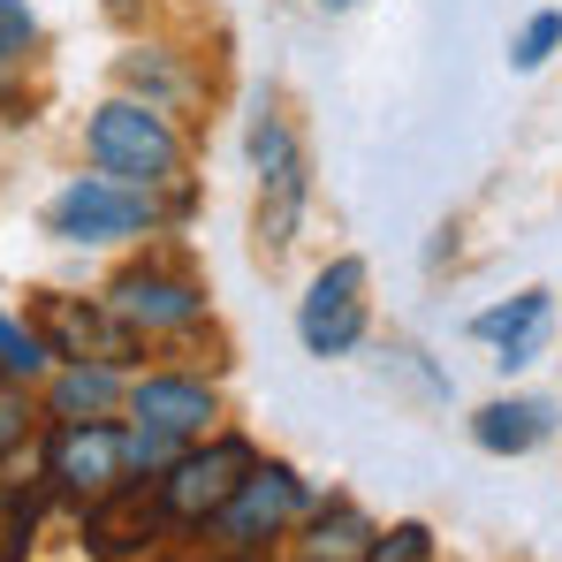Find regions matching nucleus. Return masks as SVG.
<instances>
[{"label":"nucleus","instance_id":"nucleus-1","mask_svg":"<svg viewBox=\"0 0 562 562\" xmlns=\"http://www.w3.org/2000/svg\"><path fill=\"white\" fill-rule=\"evenodd\" d=\"M85 145H92L99 176H114L130 190H160L183 176V137L168 130V114L153 99H106L85 130Z\"/></svg>","mask_w":562,"mask_h":562},{"label":"nucleus","instance_id":"nucleus-2","mask_svg":"<svg viewBox=\"0 0 562 562\" xmlns=\"http://www.w3.org/2000/svg\"><path fill=\"white\" fill-rule=\"evenodd\" d=\"M251 168H259V251L281 259L296 244V221H304V153H296V130L281 114L251 122Z\"/></svg>","mask_w":562,"mask_h":562},{"label":"nucleus","instance_id":"nucleus-3","mask_svg":"<svg viewBox=\"0 0 562 562\" xmlns=\"http://www.w3.org/2000/svg\"><path fill=\"white\" fill-rule=\"evenodd\" d=\"M46 228L61 244H122L153 228V190H130L114 176H77L61 183V198L46 205Z\"/></svg>","mask_w":562,"mask_h":562},{"label":"nucleus","instance_id":"nucleus-4","mask_svg":"<svg viewBox=\"0 0 562 562\" xmlns=\"http://www.w3.org/2000/svg\"><path fill=\"white\" fill-rule=\"evenodd\" d=\"M289 517H304V479L289 464H251L244 486L213 509V532H221L228 555H259L267 540L289 532Z\"/></svg>","mask_w":562,"mask_h":562},{"label":"nucleus","instance_id":"nucleus-5","mask_svg":"<svg viewBox=\"0 0 562 562\" xmlns=\"http://www.w3.org/2000/svg\"><path fill=\"white\" fill-rule=\"evenodd\" d=\"M259 464V449L244 441V434H221V441H205V449H190L168 464L160 479V509H168V525H205L236 486H244V471Z\"/></svg>","mask_w":562,"mask_h":562},{"label":"nucleus","instance_id":"nucleus-6","mask_svg":"<svg viewBox=\"0 0 562 562\" xmlns=\"http://www.w3.org/2000/svg\"><path fill=\"white\" fill-rule=\"evenodd\" d=\"M46 479L61 494H85V502L114 494L130 479V434L106 426V418H61L46 434Z\"/></svg>","mask_w":562,"mask_h":562},{"label":"nucleus","instance_id":"nucleus-7","mask_svg":"<svg viewBox=\"0 0 562 562\" xmlns=\"http://www.w3.org/2000/svg\"><path fill=\"white\" fill-rule=\"evenodd\" d=\"M106 304L137 327V335H176V327H198L205 312V289L176 267V259H137L106 281Z\"/></svg>","mask_w":562,"mask_h":562},{"label":"nucleus","instance_id":"nucleus-8","mask_svg":"<svg viewBox=\"0 0 562 562\" xmlns=\"http://www.w3.org/2000/svg\"><path fill=\"white\" fill-rule=\"evenodd\" d=\"M38 335H46V350L54 358H99V366H130L137 358V327L99 296H38Z\"/></svg>","mask_w":562,"mask_h":562},{"label":"nucleus","instance_id":"nucleus-9","mask_svg":"<svg viewBox=\"0 0 562 562\" xmlns=\"http://www.w3.org/2000/svg\"><path fill=\"white\" fill-rule=\"evenodd\" d=\"M296 335H304L312 358H342V350H358V335H366V259H335V267H319L312 296H304V312H296Z\"/></svg>","mask_w":562,"mask_h":562},{"label":"nucleus","instance_id":"nucleus-10","mask_svg":"<svg viewBox=\"0 0 562 562\" xmlns=\"http://www.w3.org/2000/svg\"><path fill=\"white\" fill-rule=\"evenodd\" d=\"M168 525V509H160V494H145V486H114V494H99L92 517H85V540H92L99 562H137L153 548V532Z\"/></svg>","mask_w":562,"mask_h":562},{"label":"nucleus","instance_id":"nucleus-11","mask_svg":"<svg viewBox=\"0 0 562 562\" xmlns=\"http://www.w3.org/2000/svg\"><path fill=\"white\" fill-rule=\"evenodd\" d=\"M130 411H137V426L145 434H168V441H190V434H205L213 426V387L205 380H183V373H153L130 387Z\"/></svg>","mask_w":562,"mask_h":562},{"label":"nucleus","instance_id":"nucleus-12","mask_svg":"<svg viewBox=\"0 0 562 562\" xmlns=\"http://www.w3.org/2000/svg\"><path fill=\"white\" fill-rule=\"evenodd\" d=\"M548 289H525V296H509V304H494V312H479L471 319V335L479 342H494V358L502 366H532L540 358V335H548Z\"/></svg>","mask_w":562,"mask_h":562},{"label":"nucleus","instance_id":"nucleus-13","mask_svg":"<svg viewBox=\"0 0 562 562\" xmlns=\"http://www.w3.org/2000/svg\"><path fill=\"white\" fill-rule=\"evenodd\" d=\"M548 426H555L548 403H486V411L471 418V441L494 449V457H525V449L548 441Z\"/></svg>","mask_w":562,"mask_h":562},{"label":"nucleus","instance_id":"nucleus-14","mask_svg":"<svg viewBox=\"0 0 562 562\" xmlns=\"http://www.w3.org/2000/svg\"><path fill=\"white\" fill-rule=\"evenodd\" d=\"M114 395H122V366H85V358H69V373L54 380V411H61V418H85V411H106V403H114Z\"/></svg>","mask_w":562,"mask_h":562},{"label":"nucleus","instance_id":"nucleus-15","mask_svg":"<svg viewBox=\"0 0 562 562\" xmlns=\"http://www.w3.org/2000/svg\"><path fill=\"white\" fill-rule=\"evenodd\" d=\"M304 548H312V562H350V555H366V548H373V525H366L350 502H335V509L312 525V540H304Z\"/></svg>","mask_w":562,"mask_h":562},{"label":"nucleus","instance_id":"nucleus-16","mask_svg":"<svg viewBox=\"0 0 562 562\" xmlns=\"http://www.w3.org/2000/svg\"><path fill=\"white\" fill-rule=\"evenodd\" d=\"M31 532H38V494L0 479V562H23L31 555Z\"/></svg>","mask_w":562,"mask_h":562},{"label":"nucleus","instance_id":"nucleus-17","mask_svg":"<svg viewBox=\"0 0 562 562\" xmlns=\"http://www.w3.org/2000/svg\"><path fill=\"white\" fill-rule=\"evenodd\" d=\"M46 335L38 327H15V319H0V380H38L46 373Z\"/></svg>","mask_w":562,"mask_h":562},{"label":"nucleus","instance_id":"nucleus-18","mask_svg":"<svg viewBox=\"0 0 562 562\" xmlns=\"http://www.w3.org/2000/svg\"><path fill=\"white\" fill-rule=\"evenodd\" d=\"M122 77H130L137 92L153 99V106H168V99H183V92H190L183 77H176V69H168L160 54H145V46H137V54H122Z\"/></svg>","mask_w":562,"mask_h":562},{"label":"nucleus","instance_id":"nucleus-19","mask_svg":"<svg viewBox=\"0 0 562 562\" xmlns=\"http://www.w3.org/2000/svg\"><path fill=\"white\" fill-rule=\"evenodd\" d=\"M366 562H434V532L426 525H387V532H373Z\"/></svg>","mask_w":562,"mask_h":562},{"label":"nucleus","instance_id":"nucleus-20","mask_svg":"<svg viewBox=\"0 0 562 562\" xmlns=\"http://www.w3.org/2000/svg\"><path fill=\"white\" fill-rule=\"evenodd\" d=\"M555 46H562V15H555V8H540V15H532V23L517 31V46H509V61H517V69H540V61H548Z\"/></svg>","mask_w":562,"mask_h":562},{"label":"nucleus","instance_id":"nucleus-21","mask_svg":"<svg viewBox=\"0 0 562 562\" xmlns=\"http://www.w3.org/2000/svg\"><path fill=\"white\" fill-rule=\"evenodd\" d=\"M31 38H38L31 0H0V69H15V61L31 54Z\"/></svg>","mask_w":562,"mask_h":562},{"label":"nucleus","instance_id":"nucleus-22","mask_svg":"<svg viewBox=\"0 0 562 562\" xmlns=\"http://www.w3.org/2000/svg\"><path fill=\"white\" fill-rule=\"evenodd\" d=\"M23 426H31V411H23V395H15V380H0V457L23 441Z\"/></svg>","mask_w":562,"mask_h":562},{"label":"nucleus","instance_id":"nucleus-23","mask_svg":"<svg viewBox=\"0 0 562 562\" xmlns=\"http://www.w3.org/2000/svg\"><path fill=\"white\" fill-rule=\"evenodd\" d=\"M319 8H350V0H319Z\"/></svg>","mask_w":562,"mask_h":562}]
</instances>
